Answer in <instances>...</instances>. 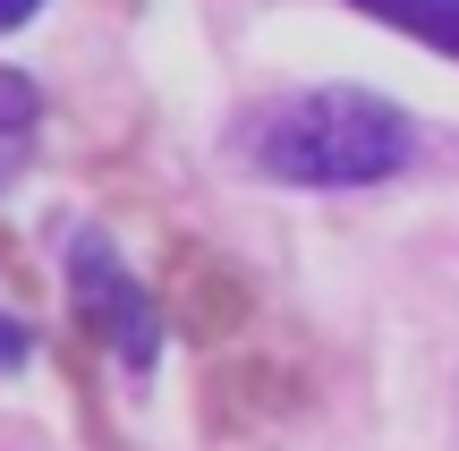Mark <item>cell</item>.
I'll use <instances>...</instances> for the list:
<instances>
[{
  "mask_svg": "<svg viewBox=\"0 0 459 451\" xmlns=\"http://www.w3.org/2000/svg\"><path fill=\"white\" fill-rule=\"evenodd\" d=\"M238 153L247 170L281 187H375L409 170L417 128L400 102L366 94V85H307V94L255 102L238 119Z\"/></svg>",
  "mask_w": 459,
  "mask_h": 451,
  "instance_id": "obj_1",
  "label": "cell"
},
{
  "mask_svg": "<svg viewBox=\"0 0 459 451\" xmlns=\"http://www.w3.org/2000/svg\"><path fill=\"white\" fill-rule=\"evenodd\" d=\"M34 9H43V0H0V34H9V26H26Z\"/></svg>",
  "mask_w": 459,
  "mask_h": 451,
  "instance_id": "obj_6",
  "label": "cell"
},
{
  "mask_svg": "<svg viewBox=\"0 0 459 451\" xmlns=\"http://www.w3.org/2000/svg\"><path fill=\"white\" fill-rule=\"evenodd\" d=\"M26 358H34V333H26L17 316H0V375H17Z\"/></svg>",
  "mask_w": 459,
  "mask_h": 451,
  "instance_id": "obj_5",
  "label": "cell"
},
{
  "mask_svg": "<svg viewBox=\"0 0 459 451\" xmlns=\"http://www.w3.org/2000/svg\"><path fill=\"white\" fill-rule=\"evenodd\" d=\"M349 9H366V17H383V26H400L409 43L459 60V0H349Z\"/></svg>",
  "mask_w": 459,
  "mask_h": 451,
  "instance_id": "obj_3",
  "label": "cell"
},
{
  "mask_svg": "<svg viewBox=\"0 0 459 451\" xmlns=\"http://www.w3.org/2000/svg\"><path fill=\"white\" fill-rule=\"evenodd\" d=\"M34 119H43V102H34V85L0 68V187H9V179H17V162L34 153Z\"/></svg>",
  "mask_w": 459,
  "mask_h": 451,
  "instance_id": "obj_4",
  "label": "cell"
},
{
  "mask_svg": "<svg viewBox=\"0 0 459 451\" xmlns=\"http://www.w3.org/2000/svg\"><path fill=\"white\" fill-rule=\"evenodd\" d=\"M68 290H77V316L119 350V367H128V375H153V358H162V307L136 290V273L119 265V247L102 230H77V239H68Z\"/></svg>",
  "mask_w": 459,
  "mask_h": 451,
  "instance_id": "obj_2",
  "label": "cell"
}]
</instances>
